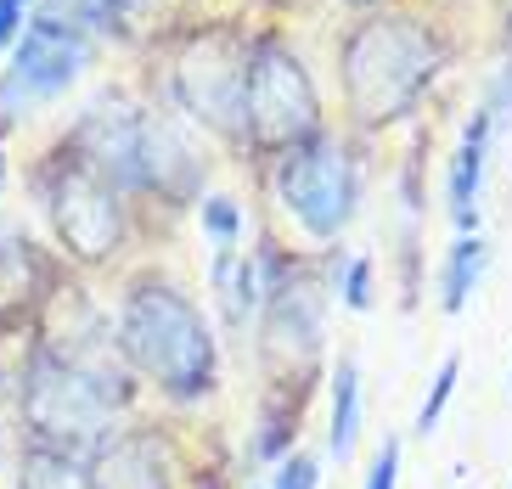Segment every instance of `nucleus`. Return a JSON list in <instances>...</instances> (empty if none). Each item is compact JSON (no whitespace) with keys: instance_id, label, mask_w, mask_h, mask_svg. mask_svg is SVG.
<instances>
[{"instance_id":"nucleus-1","label":"nucleus","mask_w":512,"mask_h":489,"mask_svg":"<svg viewBox=\"0 0 512 489\" xmlns=\"http://www.w3.org/2000/svg\"><path fill=\"white\" fill-rule=\"evenodd\" d=\"M119 343L124 355L136 360L152 383H164L169 394H197L214 371V343L203 315L164 282H141L124 298Z\"/></svg>"},{"instance_id":"nucleus-2","label":"nucleus","mask_w":512,"mask_h":489,"mask_svg":"<svg viewBox=\"0 0 512 489\" xmlns=\"http://www.w3.org/2000/svg\"><path fill=\"white\" fill-rule=\"evenodd\" d=\"M434 68H439V45L411 17H372V23L355 29V40L344 51V85L361 119L406 113L411 96L434 79Z\"/></svg>"},{"instance_id":"nucleus-3","label":"nucleus","mask_w":512,"mask_h":489,"mask_svg":"<svg viewBox=\"0 0 512 489\" xmlns=\"http://www.w3.org/2000/svg\"><path fill=\"white\" fill-rule=\"evenodd\" d=\"M23 422L40 450H85L113 422V394L74 360H40L23 383Z\"/></svg>"},{"instance_id":"nucleus-4","label":"nucleus","mask_w":512,"mask_h":489,"mask_svg":"<svg viewBox=\"0 0 512 489\" xmlns=\"http://www.w3.org/2000/svg\"><path fill=\"white\" fill-rule=\"evenodd\" d=\"M242 130L254 135L259 147H293L316 130L310 74L282 45H259L248 74H242Z\"/></svg>"},{"instance_id":"nucleus-5","label":"nucleus","mask_w":512,"mask_h":489,"mask_svg":"<svg viewBox=\"0 0 512 489\" xmlns=\"http://www.w3.org/2000/svg\"><path fill=\"white\" fill-rule=\"evenodd\" d=\"M276 192H282V208L310 237H338L349 214H355V169H349L344 147L316 141V147H299L282 158Z\"/></svg>"},{"instance_id":"nucleus-6","label":"nucleus","mask_w":512,"mask_h":489,"mask_svg":"<svg viewBox=\"0 0 512 489\" xmlns=\"http://www.w3.org/2000/svg\"><path fill=\"white\" fill-rule=\"evenodd\" d=\"M91 62V45L74 23H51V17H34L23 40L12 51V74L0 79V107L6 113H29L34 102H51L74 85Z\"/></svg>"},{"instance_id":"nucleus-7","label":"nucleus","mask_w":512,"mask_h":489,"mask_svg":"<svg viewBox=\"0 0 512 489\" xmlns=\"http://www.w3.org/2000/svg\"><path fill=\"white\" fill-rule=\"evenodd\" d=\"M51 220L57 237L79 253V259H107L119 248V203L113 186L96 175L91 163H68L51 186Z\"/></svg>"},{"instance_id":"nucleus-8","label":"nucleus","mask_w":512,"mask_h":489,"mask_svg":"<svg viewBox=\"0 0 512 489\" xmlns=\"http://www.w3.org/2000/svg\"><path fill=\"white\" fill-rule=\"evenodd\" d=\"M242 74H248V62H237L226 45H192L175 68V90H181V102L192 107L203 124L214 130H242Z\"/></svg>"},{"instance_id":"nucleus-9","label":"nucleus","mask_w":512,"mask_h":489,"mask_svg":"<svg viewBox=\"0 0 512 489\" xmlns=\"http://www.w3.org/2000/svg\"><path fill=\"white\" fill-rule=\"evenodd\" d=\"M91 484L96 489H169L164 484V456L152 445L147 433H124L113 445H102L91 467Z\"/></svg>"},{"instance_id":"nucleus-10","label":"nucleus","mask_w":512,"mask_h":489,"mask_svg":"<svg viewBox=\"0 0 512 489\" xmlns=\"http://www.w3.org/2000/svg\"><path fill=\"white\" fill-rule=\"evenodd\" d=\"M490 130H496V119H490V107H479V119L467 124L462 152H456V163H451V214H456V225H462V231H473V225H479V186H484Z\"/></svg>"},{"instance_id":"nucleus-11","label":"nucleus","mask_w":512,"mask_h":489,"mask_svg":"<svg viewBox=\"0 0 512 489\" xmlns=\"http://www.w3.org/2000/svg\"><path fill=\"white\" fill-rule=\"evenodd\" d=\"M17 489H96L91 467H79L68 450H23L17 461Z\"/></svg>"},{"instance_id":"nucleus-12","label":"nucleus","mask_w":512,"mask_h":489,"mask_svg":"<svg viewBox=\"0 0 512 489\" xmlns=\"http://www.w3.org/2000/svg\"><path fill=\"white\" fill-rule=\"evenodd\" d=\"M271 332H276V349H282L287 338H299V349H316L321 338V304L310 287H287L282 298H276L271 310Z\"/></svg>"},{"instance_id":"nucleus-13","label":"nucleus","mask_w":512,"mask_h":489,"mask_svg":"<svg viewBox=\"0 0 512 489\" xmlns=\"http://www.w3.org/2000/svg\"><path fill=\"white\" fill-rule=\"evenodd\" d=\"M355 428H361V383H355V366H338V383H332V456L344 461L355 450Z\"/></svg>"},{"instance_id":"nucleus-14","label":"nucleus","mask_w":512,"mask_h":489,"mask_svg":"<svg viewBox=\"0 0 512 489\" xmlns=\"http://www.w3.org/2000/svg\"><path fill=\"white\" fill-rule=\"evenodd\" d=\"M484 259H490V248H484L479 237H462L451 248V265H445V310H462L467 304L473 282L484 276Z\"/></svg>"},{"instance_id":"nucleus-15","label":"nucleus","mask_w":512,"mask_h":489,"mask_svg":"<svg viewBox=\"0 0 512 489\" xmlns=\"http://www.w3.org/2000/svg\"><path fill=\"white\" fill-rule=\"evenodd\" d=\"M23 276H29V248H23V237L0 231V304L23 298Z\"/></svg>"},{"instance_id":"nucleus-16","label":"nucleus","mask_w":512,"mask_h":489,"mask_svg":"<svg viewBox=\"0 0 512 489\" xmlns=\"http://www.w3.org/2000/svg\"><path fill=\"white\" fill-rule=\"evenodd\" d=\"M456 371H462V360H445L439 366V377H434V394L422 400V411H417V433H434L439 428V411H445V400H451V388H456Z\"/></svg>"},{"instance_id":"nucleus-17","label":"nucleus","mask_w":512,"mask_h":489,"mask_svg":"<svg viewBox=\"0 0 512 489\" xmlns=\"http://www.w3.org/2000/svg\"><path fill=\"white\" fill-rule=\"evenodd\" d=\"M394 478H400V439H383V450H377V461H372V478H366V489H394Z\"/></svg>"},{"instance_id":"nucleus-18","label":"nucleus","mask_w":512,"mask_h":489,"mask_svg":"<svg viewBox=\"0 0 512 489\" xmlns=\"http://www.w3.org/2000/svg\"><path fill=\"white\" fill-rule=\"evenodd\" d=\"M203 225L214 231V242H220V248H226V242H237V208L220 203V197H214V203H203Z\"/></svg>"},{"instance_id":"nucleus-19","label":"nucleus","mask_w":512,"mask_h":489,"mask_svg":"<svg viewBox=\"0 0 512 489\" xmlns=\"http://www.w3.org/2000/svg\"><path fill=\"white\" fill-rule=\"evenodd\" d=\"M316 478H321V467L310 456H293L282 467V478H276V489H316Z\"/></svg>"},{"instance_id":"nucleus-20","label":"nucleus","mask_w":512,"mask_h":489,"mask_svg":"<svg viewBox=\"0 0 512 489\" xmlns=\"http://www.w3.org/2000/svg\"><path fill=\"white\" fill-rule=\"evenodd\" d=\"M29 6L34 0H0V51L23 34V17H29Z\"/></svg>"},{"instance_id":"nucleus-21","label":"nucleus","mask_w":512,"mask_h":489,"mask_svg":"<svg viewBox=\"0 0 512 489\" xmlns=\"http://www.w3.org/2000/svg\"><path fill=\"white\" fill-rule=\"evenodd\" d=\"M344 298H349V304H355V310H366V304H372V293H366V259H355V265H349Z\"/></svg>"},{"instance_id":"nucleus-22","label":"nucleus","mask_w":512,"mask_h":489,"mask_svg":"<svg viewBox=\"0 0 512 489\" xmlns=\"http://www.w3.org/2000/svg\"><path fill=\"white\" fill-rule=\"evenodd\" d=\"M0 461H6V433H0Z\"/></svg>"},{"instance_id":"nucleus-23","label":"nucleus","mask_w":512,"mask_h":489,"mask_svg":"<svg viewBox=\"0 0 512 489\" xmlns=\"http://www.w3.org/2000/svg\"><path fill=\"white\" fill-rule=\"evenodd\" d=\"M0 175H6V169H0Z\"/></svg>"}]
</instances>
